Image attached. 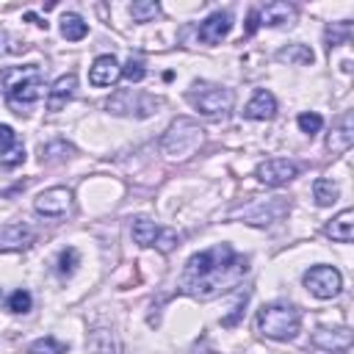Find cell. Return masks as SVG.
<instances>
[{"instance_id":"cell-1","label":"cell","mask_w":354,"mask_h":354,"mask_svg":"<svg viewBox=\"0 0 354 354\" xmlns=\"http://www.w3.org/2000/svg\"><path fill=\"white\" fill-rule=\"evenodd\" d=\"M246 271H249V257L238 254L230 243H216L188 257L177 279V290L194 299H213L235 288Z\"/></svg>"},{"instance_id":"cell-2","label":"cell","mask_w":354,"mask_h":354,"mask_svg":"<svg viewBox=\"0 0 354 354\" xmlns=\"http://www.w3.org/2000/svg\"><path fill=\"white\" fill-rule=\"evenodd\" d=\"M0 91L14 113H30L44 97V75L39 64L6 66L0 72Z\"/></svg>"},{"instance_id":"cell-3","label":"cell","mask_w":354,"mask_h":354,"mask_svg":"<svg viewBox=\"0 0 354 354\" xmlns=\"http://www.w3.org/2000/svg\"><path fill=\"white\" fill-rule=\"evenodd\" d=\"M254 326L268 340H293L301 329V310L290 301H268L257 310Z\"/></svg>"},{"instance_id":"cell-4","label":"cell","mask_w":354,"mask_h":354,"mask_svg":"<svg viewBox=\"0 0 354 354\" xmlns=\"http://www.w3.org/2000/svg\"><path fill=\"white\" fill-rule=\"evenodd\" d=\"M205 141V130L194 122V119H174L169 124V130L160 136V152L171 160H185L188 155H194L199 149V144Z\"/></svg>"},{"instance_id":"cell-5","label":"cell","mask_w":354,"mask_h":354,"mask_svg":"<svg viewBox=\"0 0 354 354\" xmlns=\"http://www.w3.org/2000/svg\"><path fill=\"white\" fill-rule=\"evenodd\" d=\"M185 100L202 113V116H227L235 105V91L216 83H194L185 91Z\"/></svg>"},{"instance_id":"cell-6","label":"cell","mask_w":354,"mask_h":354,"mask_svg":"<svg viewBox=\"0 0 354 354\" xmlns=\"http://www.w3.org/2000/svg\"><path fill=\"white\" fill-rule=\"evenodd\" d=\"M163 105L160 97H152V94H144V91H136V88H122L116 91L105 108L116 116H136V119H147L152 113H158V108Z\"/></svg>"},{"instance_id":"cell-7","label":"cell","mask_w":354,"mask_h":354,"mask_svg":"<svg viewBox=\"0 0 354 354\" xmlns=\"http://www.w3.org/2000/svg\"><path fill=\"white\" fill-rule=\"evenodd\" d=\"M288 213V202L282 196H271V199H254L249 202L246 207H238L230 213V218H243L246 224H254V227H266L277 218H282Z\"/></svg>"},{"instance_id":"cell-8","label":"cell","mask_w":354,"mask_h":354,"mask_svg":"<svg viewBox=\"0 0 354 354\" xmlns=\"http://www.w3.org/2000/svg\"><path fill=\"white\" fill-rule=\"evenodd\" d=\"M304 288L315 299H335L340 293V288H343V274L335 266L318 263V266L304 271Z\"/></svg>"},{"instance_id":"cell-9","label":"cell","mask_w":354,"mask_h":354,"mask_svg":"<svg viewBox=\"0 0 354 354\" xmlns=\"http://www.w3.org/2000/svg\"><path fill=\"white\" fill-rule=\"evenodd\" d=\"M257 180L260 183H266V185H285V183H290L296 174H299V166L293 163V160H288V158H268V160H263L260 166H257Z\"/></svg>"},{"instance_id":"cell-10","label":"cell","mask_w":354,"mask_h":354,"mask_svg":"<svg viewBox=\"0 0 354 354\" xmlns=\"http://www.w3.org/2000/svg\"><path fill=\"white\" fill-rule=\"evenodd\" d=\"M33 207H36V213H41V216H66V213L72 210V191L64 188V185L47 188V191H41V194L33 199Z\"/></svg>"},{"instance_id":"cell-11","label":"cell","mask_w":354,"mask_h":354,"mask_svg":"<svg viewBox=\"0 0 354 354\" xmlns=\"http://www.w3.org/2000/svg\"><path fill=\"white\" fill-rule=\"evenodd\" d=\"M232 30V14L230 11H213L207 19L199 22V41L205 44H218L221 39H227V33Z\"/></svg>"},{"instance_id":"cell-12","label":"cell","mask_w":354,"mask_h":354,"mask_svg":"<svg viewBox=\"0 0 354 354\" xmlns=\"http://www.w3.org/2000/svg\"><path fill=\"white\" fill-rule=\"evenodd\" d=\"M313 346L321 348V351H348L351 348V329L346 326H337V329H326V326H318L313 332Z\"/></svg>"},{"instance_id":"cell-13","label":"cell","mask_w":354,"mask_h":354,"mask_svg":"<svg viewBox=\"0 0 354 354\" xmlns=\"http://www.w3.org/2000/svg\"><path fill=\"white\" fill-rule=\"evenodd\" d=\"M122 77V66L113 55H97L94 64L88 66V83L91 86H113Z\"/></svg>"},{"instance_id":"cell-14","label":"cell","mask_w":354,"mask_h":354,"mask_svg":"<svg viewBox=\"0 0 354 354\" xmlns=\"http://www.w3.org/2000/svg\"><path fill=\"white\" fill-rule=\"evenodd\" d=\"M243 116L246 119H254V122H268L277 116V97L268 91V88H257L252 94V100L246 102L243 108Z\"/></svg>"},{"instance_id":"cell-15","label":"cell","mask_w":354,"mask_h":354,"mask_svg":"<svg viewBox=\"0 0 354 354\" xmlns=\"http://www.w3.org/2000/svg\"><path fill=\"white\" fill-rule=\"evenodd\" d=\"M75 88H77V75L75 72H66L61 75L50 88H47V111H61L72 97H75Z\"/></svg>"},{"instance_id":"cell-16","label":"cell","mask_w":354,"mask_h":354,"mask_svg":"<svg viewBox=\"0 0 354 354\" xmlns=\"http://www.w3.org/2000/svg\"><path fill=\"white\" fill-rule=\"evenodd\" d=\"M33 243V230L28 224H6L0 230V252H22Z\"/></svg>"},{"instance_id":"cell-17","label":"cell","mask_w":354,"mask_h":354,"mask_svg":"<svg viewBox=\"0 0 354 354\" xmlns=\"http://www.w3.org/2000/svg\"><path fill=\"white\" fill-rule=\"evenodd\" d=\"M351 141H354V116H351V111H346L337 119V124L332 127V133L326 138V147H329V152L340 155V152H346L351 147Z\"/></svg>"},{"instance_id":"cell-18","label":"cell","mask_w":354,"mask_h":354,"mask_svg":"<svg viewBox=\"0 0 354 354\" xmlns=\"http://www.w3.org/2000/svg\"><path fill=\"white\" fill-rule=\"evenodd\" d=\"M260 17V25H268V28H279V25H290L296 19V6L290 3H268L257 11Z\"/></svg>"},{"instance_id":"cell-19","label":"cell","mask_w":354,"mask_h":354,"mask_svg":"<svg viewBox=\"0 0 354 354\" xmlns=\"http://www.w3.org/2000/svg\"><path fill=\"white\" fill-rule=\"evenodd\" d=\"M332 241H340V243H348L351 238H354V210L351 207H346V210H340L329 224H326V230H324Z\"/></svg>"},{"instance_id":"cell-20","label":"cell","mask_w":354,"mask_h":354,"mask_svg":"<svg viewBox=\"0 0 354 354\" xmlns=\"http://www.w3.org/2000/svg\"><path fill=\"white\" fill-rule=\"evenodd\" d=\"M0 158H3L8 166L25 160V149H22V144H19L17 133H14V127H8V124H0Z\"/></svg>"},{"instance_id":"cell-21","label":"cell","mask_w":354,"mask_h":354,"mask_svg":"<svg viewBox=\"0 0 354 354\" xmlns=\"http://www.w3.org/2000/svg\"><path fill=\"white\" fill-rule=\"evenodd\" d=\"M279 64H293V66H307V64H313L315 61V53L307 47V44H288V47H282V50H277V55H274Z\"/></svg>"},{"instance_id":"cell-22","label":"cell","mask_w":354,"mask_h":354,"mask_svg":"<svg viewBox=\"0 0 354 354\" xmlns=\"http://www.w3.org/2000/svg\"><path fill=\"white\" fill-rule=\"evenodd\" d=\"M158 232H160V227H158L152 218H147V216H138V218H133V224H130V235H133V241H136L138 246H155Z\"/></svg>"},{"instance_id":"cell-23","label":"cell","mask_w":354,"mask_h":354,"mask_svg":"<svg viewBox=\"0 0 354 354\" xmlns=\"http://www.w3.org/2000/svg\"><path fill=\"white\" fill-rule=\"evenodd\" d=\"M72 152H75V147H72L66 138H53V141H47V144H41V147H39V158H41V163L66 160Z\"/></svg>"},{"instance_id":"cell-24","label":"cell","mask_w":354,"mask_h":354,"mask_svg":"<svg viewBox=\"0 0 354 354\" xmlns=\"http://www.w3.org/2000/svg\"><path fill=\"white\" fill-rule=\"evenodd\" d=\"M88 33V22L80 14H64L61 17V36L66 41H80Z\"/></svg>"},{"instance_id":"cell-25","label":"cell","mask_w":354,"mask_h":354,"mask_svg":"<svg viewBox=\"0 0 354 354\" xmlns=\"http://www.w3.org/2000/svg\"><path fill=\"white\" fill-rule=\"evenodd\" d=\"M351 22L348 19H340V22H329L326 25V30H324V41H326V47L332 50V47H340V44H348V39H351Z\"/></svg>"},{"instance_id":"cell-26","label":"cell","mask_w":354,"mask_h":354,"mask_svg":"<svg viewBox=\"0 0 354 354\" xmlns=\"http://www.w3.org/2000/svg\"><path fill=\"white\" fill-rule=\"evenodd\" d=\"M337 196H340V188H337L335 180H329V177H318V180L313 183V199H315L321 207H329Z\"/></svg>"},{"instance_id":"cell-27","label":"cell","mask_w":354,"mask_h":354,"mask_svg":"<svg viewBox=\"0 0 354 354\" xmlns=\"http://www.w3.org/2000/svg\"><path fill=\"white\" fill-rule=\"evenodd\" d=\"M158 14H160V6H158L155 0H136V3L130 6L133 22H152Z\"/></svg>"},{"instance_id":"cell-28","label":"cell","mask_w":354,"mask_h":354,"mask_svg":"<svg viewBox=\"0 0 354 354\" xmlns=\"http://www.w3.org/2000/svg\"><path fill=\"white\" fill-rule=\"evenodd\" d=\"M64 351H66V343H61L53 335H44L28 346V354H64Z\"/></svg>"},{"instance_id":"cell-29","label":"cell","mask_w":354,"mask_h":354,"mask_svg":"<svg viewBox=\"0 0 354 354\" xmlns=\"http://www.w3.org/2000/svg\"><path fill=\"white\" fill-rule=\"evenodd\" d=\"M77 263H80L77 249H75V246L64 249V252L58 254V274H61V277H72V274H75V268H77Z\"/></svg>"},{"instance_id":"cell-30","label":"cell","mask_w":354,"mask_h":354,"mask_svg":"<svg viewBox=\"0 0 354 354\" xmlns=\"http://www.w3.org/2000/svg\"><path fill=\"white\" fill-rule=\"evenodd\" d=\"M30 307H33V296H30L25 288H19V290H14V293L8 296V310H11V313L22 315V313H28Z\"/></svg>"},{"instance_id":"cell-31","label":"cell","mask_w":354,"mask_h":354,"mask_svg":"<svg viewBox=\"0 0 354 354\" xmlns=\"http://www.w3.org/2000/svg\"><path fill=\"white\" fill-rule=\"evenodd\" d=\"M296 122H299V130L307 133V136H313V133H318V130L324 127V116L315 113V111H304V113H299Z\"/></svg>"},{"instance_id":"cell-32","label":"cell","mask_w":354,"mask_h":354,"mask_svg":"<svg viewBox=\"0 0 354 354\" xmlns=\"http://www.w3.org/2000/svg\"><path fill=\"white\" fill-rule=\"evenodd\" d=\"M25 50H28V44H25L22 39L11 36L8 30H0V53H3V55H19V53H25Z\"/></svg>"},{"instance_id":"cell-33","label":"cell","mask_w":354,"mask_h":354,"mask_svg":"<svg viewBox=\"0 0 354 354\" xmlns=\"http://www.w3.org/2000/svg\"><path fill=\"white\" fill-rule=\"evenodd\" d=\"M122 77H124L127 83H141V80L147 77V66H144L138 58H130V61L122 66Z\"/></svg>"},{"instance_id":"cell-34","label":"cell","mask_w":354,"mask_h":354,"mask_svg":"<svg viewBox=\"0 0 354 354\" xmlns=\"http://www.w3.org/2000/svg\"><path fill=\"white\" fill-rule=\"evenodd\" d=\"M177 243H180V235H177L171 227H160L158 241H155V249H158V252H163V254H169V252H171Z\"/></svg>"},{"instance_id":"cell-35","label":"cell","mask_w":354,"mask_h":354,"mask_svg":"<svg viewBox=\"0 0 354 354\" xmlns=\"http://www.w3.org/2000/svg\"><path fill=\"white\" fill-rule=\"evenodd\" d=\"M243 304H246V293H243V299L232 307V313L221 318V326H235V324H238V318H241V313H243Z\"/></svg>"},{"instance_id":"cell-36","label":"cell","mask_w":354,"mask_h":354,"mask_svg":"<svg viewBox=\"0 0 354 354\" xmlns=\"http://www.w3.org/2000/svg\"><path fill=\"white\" fill-rule=\"evenodd\" d=\"M257 28H260V17H257V8H252L249 11V19H246V36H252Z\"/></svg>"},{"instance_id":"cell-37","label":"cell","mask_w":354,"mask_h":354,"mask_svg":"<svg viewBox=\"0 0 354 354\" xmlns=\"http://www.w3.org/2000/svg\"><path fill=\"white\" fill-rule=\"evenodd\" d=\"M25 19H28V22H33V25H39V28H44V30H47V22H44V19H41V17H36V14H33V11H25Z\"/></svg>"},{"instance_id":"cell-38","label":"cell","mask_w":354,"mask_h":354,"mask_svg":"<svg viewBox=\"0 0 354 354\" xmlns=\"http://www.w3.org/2000/svg\"><path fill=\"white\" fill-rule=\"evenodd\" d=\"M0 299H3V288H0Z\"/></svg>"}]
</instances>
